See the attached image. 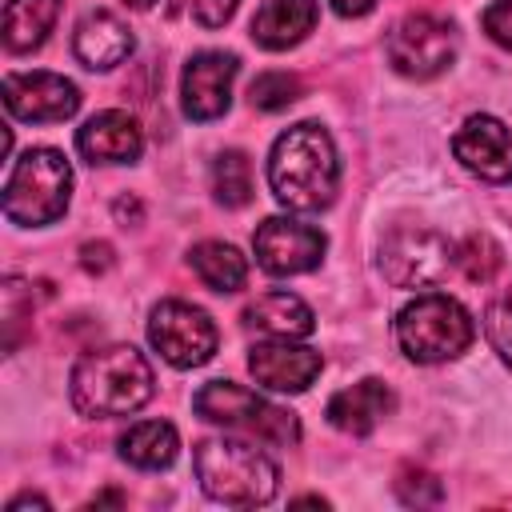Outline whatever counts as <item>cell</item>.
I'll use <instances>...</instances> for the list:
<instances>
[{
  "label": "cell",
  "mask_w": 512,
  "mask_h": 512,
  "mask_svg": "<svg viewBox=\"0 0 512 512\" xmlns=\"http://www.w3.org/2000/svg\"><path fill=\"white\" fill-rule=\"evenodd\" d=\"M396 492H400V500L404 504H440L444 500V484L432 476V472H424V468H400V476H396Z\"/></svg>",
  "instance_id": "cell-27"
},
{
  "label": "cell",
  "mask_w": 512,
  "mask_h": 512,
  "mask_svg": "<svg viewBox=\"0 0 512 512\" xmlns=\"http://www.w3.org/2000/svg\"><path fill=\"white\" fill-rule=\"evenodd\" d=\"M176 428L168 420H140L120 436V456L136 468H168L176 460Z\"/></svg>",
  "instance_id": "cell-21"
},
{
  "label": "cell",
  "mask_w": 512,
  "mask_h": 512,
  "mask_svg": "<svg viewBox=\"0 0 512 512\" xmlns=\"http://www.w3.org/2000/svg\"><path fill=\"white\" fill-rule=\"evenodd\" d=\"M244 320L252 328H260V332H268V336H280V340H300V336H308L316 328L312 308L300 296H292V292H264V296H256L244 308Z\"/></svg>",
  "instance_id": "cell-19"
},
{
  "label": "cell",
  "mask_w": 512,
  "mask_h": 512,
  "mask_svg": "<svg viewBox=\"0 0 512 512\" xmlns=\"http://www.w3.org/2000/svg\"><path fill=\"white\" fill-rule=\"evenodd\" d=\"M236 4H240V0H188L192 16H196L204 28H220V24L236 12Z\"/></svg>",
  "instance_id": "cell-29"
},
{
  "label": "cell",
  "mask_w": 512,
  "mask_h": 512,
  "mask_svg": "<svg viewBox=\"0 0 512 512\" xmlns=\"http://www.w3.org/2000/svg\"><path fill=\"white\" fill-rule=\"evenodd\" d=\"M132 32L124 20H116L112 12H88L80 24H76V36H72V52L84 68L92 72H108L116 64H124L132 56Z\"/></svg>",
  "instance_id": "cell-16"
},
{
  "label": "cell",
  "mask_w": 512,
  "mask_h": 512,
  "mask_svg": "<svg viewBox=\"0 0 512 512\" xmlns=\"http://www.w3.org/2000/svg\"><path fill=\"white\" fill-rule=\"evenodd\" d=\"M116 216H120V220H128V216H132V220H140V204H136V200H128V196H120V200H116Z\"/></svg>",
  "instance_id": "cell-32"
},
{
  "label": "cell",
  "mask_w": 512,
  "mask_h": 512,
  "mask_svg": "<svg viewBox=\"0 0 512 512\" xmlns=\"http://www.w3.org/2000/svg\"><path fill=\"white\" fill-rule=\"evenodd\" d=\"M212 192L224 208H244L252 200V164L244 152L228 148L212 160Z\"/></svg>",
  "instance_id": "cell-23"
},
{
  "label": "cell",
  "mask_w": 512,
  "mask_h": 512,
  "mask_svg": "<svg viewBox=\"0 0 512 512\" xmlns=\"http://www.w3.org/2000/svg\"><path fill=\"white\" fill-rule=\"evenodd\" d=\"M484 332H488L492 348L512 364V288H504L500 296H492V304L484 312Z\"/></svg>",
  "instance_id": "cell-26"
},
{
  "label": "cell",
  "mask_w": 512,
  "mask_h": 512,
  "mask_svg": "<svg viewBox=\"0 0 512 512\" xmlns=\"http://www.w3.org/2000/svg\"><path fill=\"white\" fill-rule=\"evenodd\" d=\"M148 340L172 368H196L216 352V324L196 304L160 300L148 320Z\"/></svg>",
  "instance_id": "cell-9"
},
{
  "label": "cell",
  "mask_w": 512,
  "mask_h": 512,
  "mask_svg": "<svg viewBox=\"0 0 512 512\" xmlns=\"http://www.w3.org/2000/svg\"><path fill=\"white\" fill-rule=\"evenodd\" d=\"M20 508H48V500H44V496H16V500L8 504V512H20Z\"/></svg>",
  "instance_id": "cell-33"
},
{
  "label": "cell",
  "mask_w": 512,
  "mask_h": 512,
  "mask_svg": "<svg viewBox=\"0 0 512 512\" xmlns=\"http://www.w3.org/2000/svg\"><path fill=\"white\" fill-rule=\"evenodd\" d=\"M236 72H240V60L232 52H196L184 64V80H180L184 112L192 120H216L220 112H228Z\"/></svg>",
  "instance_id": "cell-12"
},
{
  "label": "cell",
  "mask_w": 512,
  "mask_h": 512,
  "mask_svg": "<svg viewBox=\"0 0 512 512\" xmlns=\"http://www.w3.org/2000/svg\"><path fill=\"white\" fill-rule=\"evenodd\" d=\"M316 16V0H264L252 16V40L268 52H284L316 28Z\"/></svg>",
  "instance_id": "cell-17"
},
{
  "label": "cell",
  "mask_w": 512,
  "mask_h": 512,
  "mask_svg": "<svg viewBox=\"0 0 512 512\" xmlns=\"http://www.w3.org/2000/svg\"><path fill=\"white\" fill-rule=\"evenodd\" d=\"M252 248H256V260H260L264 272H272V276H296V272H308V268L320 264L328 240L312 224H300V220H288V216H268L256 228Z\"/></svg>",
  "instance_id": "cell-10"
},
{
  "label": "cell",
  "mask_w": 512,
  "mask_h": 512,
  "mask_svg": "<svg viewBox=\"0 0 512 512\" xmlns=\"http://www.w3.org/2000/svg\"><path fill=\"white\" fill-rule=\"evenodd\" d=\"M456 264L460 272L472 280V284H488L500 268V248L488 240V236H468L460 248H456Z\"/></svg>",
  "instance_id": "cell-24"
},
{
  "label": "cell",
  "mask_w": 512,
  "mask_h": 512,
  "mask_svg": "<svg viewBox=\"0 0 512 512\" xmlns=\"http://www.w3.org/2000/svg\"><path fill=\"white\" fill-rule=\"evenodd\" d=\"M76 148L88 164H128L140 156L144 148V136H140V124L128 116V112H96L80 132H76Z\"/></svg>",
  "instance_id": "cell-15"
},
{
  "label": "cell",
  "mask_w": 512,
  "mask_h": 512,
  "mask_svg": "<svg viewBox=\"0 0 512 512\" xmlns=\"http://www.w3.org/2000/svg\"><path fill=\"white\" fill-rule=\"evenodd\" d=\"M188 260H192L196 276H200L212 292H236V288H244V280H248V260H244L232 244H224V240H204V244H196Z\"/></svg>",
  "instance_id": "cell-22"
},
{
  "label": "cell",
  "mask_w": 512,
  "mask_h": 512,
  "mask_svg": "<svg viewBox=\"0 0 512 512\" xmlns=\"http://www.w3.org/2000/svg\"><path fill=\"white\" fill-rule=\"evenodd\" d=\"M248 368H252L256 384H264L272 392H304L320 376L324 360L316 348L280 340V344H256L248 356Z\"/></svg>",
  "instance_id": "cell-14"
},
{
  "label": "cell",
  "mask_w": 512,
  "mask_h": 512,
  "mask_svg": "<svg viewBox=\"0 0 512 512\" xmlns=\"http://www.w3.org/2000/svg\"><path fill=\"white\" fill-rule=\"evenodd\" d=\"M476 336V324L468 308L452 296L428 292L416 296L400 316H396V340L408 360L416 364H444L456 360Z\"/></svg>",
  "instance_id": "cell-4"
},
{
  "label": "cell",
  "mask_w": 512,
  "mask_h": 512,
  "mask_svg": "<svg viewBox=\"0 0 512 512\" xmlns=\"http://www.w3.org/2000/svg\"><path fill=\"white\" fill-rule=\"evenodd\" d=\"M192 408L212 424H224L232 432H248V436L268 440V444H296L300 440V420L288 408H276L264 396H256L232 380L204 384L196 392Z\"/></svg>",
  "instance_id": "cell-6"
},
{
  "label": "cell",
  "mask_w": 512,
  "mask_h": 512,
  "mask_svg": "<svg viewBox=\"0 0 512 512\" xmlns=\"http://www.w3.org/2000/svg\"><path fill=\"white\" fill-rule=\"evenodd\" d=\"M152 364L132 344H112L100 352H88L72 368V404L80 416L112 420L128 416L140 404L152 400Z\"/></svg>",
  "instance_id": "cell-2"
},
{
  "label": "cell",
  "mask_w": 512,
  "mask_h": 512,
  "mask_svg": "<svg viewBox=\"0 0 512 512\" xmlns=\"http://www.w3.org/2000/svg\"><path fill=\"white\" fill-rule=\"evenodd\" d=\"M484 32L500 44V48H512V0H492L480 16Z\"/></svg>",
  "instance_id": "cell-28"
},
{
  "label": "cell",
  "mask_w": 512,
  "mask_h": 512,
  "mask_svg": "<svg viewBox=\"0 0 512 512\" xmlns=\"http://www.w3.org/2000/svg\"><path fill=\"white\" fill-rule=\"evenodd\" d=\"M4 108L28 124L68 120L80 108V88L56 72H12L4 76Z\"/></svg>",
  "instance_id": "cell-11"
},
{
  "label": "cell",
  "mask_w": 512,
  "mask_h": 512,
  "mask_svg": "<svg viewBox=\"0 0 512 512\" xmlns=\"http://www.w3.org/2000/svg\"><path fill=\"white\" fill-rule=\"evenodd\" d=\"M340 16H364V12H372L380 0H328Z\"/></svg>",
  "instance_id": "cell-31"
},
{
  "label": "cell",
  "mask_w": 512,
  "mask_h": 512,
  "mask_svg": "<svg viewBox=\"0 0 512 512\" xmlns=\"http://www.w3.org/2000/svg\"><path fill=\"white\" fill-rule=\"evenodd\" d=\"M388 60L408 80H432L456 60V28L444 16L412 12L388 32Z\"/></svg>",
  "instance_id": "cell-8"
},
{
  "label": "cell",
  "mask_w": 512,
  "mask_h": 512,
  "mask_svg": "<svg viewBox=\"0 0 512 512\" xmlns=\"http://www.w3.org/2000/svg\"><path fill=\"white\" fill-rule=\"evenodd\" d=\"M452 152L480 180H492V184L512 180V132L496 116H468L452 136Z\"/></svg>",
  "instance_id": "cell-13"
},
{
  "label": "cell",
  "mask_w": 512,
  "mask_h": 512,
  "mask_svg": "<svg viewBox=\"0 0 512 512\" xmlns=\"http://www.w3.org/2000/svg\"><path fill=\"white\" fill-rule=\"evenodd\" d=\"M456 264V248L436 228L400 224L380 244V272L392 288H428L448 276Z\"/></svg>",
  "instance_id": "cell-7"
},
{
  "label": "cell",
  "mask_w": 512,
  "mask_h": 512,
  "mask_svg": "<svg viewBox=\"0 0 512 512\" xmlns=\"http://www.w3.org/2000/svg\"><path fill=\"white\" fill-rule=\"evenodd\" d=\"M68 192H72L68 160L56 148H28L4 184V216L24 228L52 224L56 216H64Z\"/></svg>",
  "instance_id": "cell-5"
},
{
  "label": "cell",
  "mask_w": 512,
  "mask_h": 512,
  "mask_svg": "<svg viewBox=\"0 0 512 512\" xmlns=\"http://www.w3.org/2000/svg\"><path fill=\"white\" fill-rule=\"evenodd\" d=\"M124 4H128V8H152L156 0H124Z\"/></svg>",
  "instance_id": "cell-34"
},
{
  "label": "cell",
  "mask_w": 512,
  "mask_h": 512,
  "mask_svg": "<svg viewBox=\"0 0 512 512\" xmlns=\"http://www.w3.org/2000/svg\"><path fill=\"white\" fill-rule=\"evenodd\" d=\"M200 488L232 508H256L276 496V464L248 440H204L192 452Z\"/></svg>",
  "instance_id": "cell-3"
},
{
  "label": "cell",
  "mask_w": 512,
  "mask_h": 512,
  "mask_svg": "<svg viewBox=\"0 0 512 512\" xmlns=\"http://www.w3.org/2000/svg\"><path fill=\"white\" fill-rule=\"evenodd\" d=\"M268 184L284 208L320 212L332 204L340 184V160L332 136L320 124H292L268 156Z\"/></svg>",
  "instance_id": "cell-1"
},
{
  "label": "cell",
  "mask_w": 512,
  "mask_h": 512,
  "mask_svg": "<svg viewBox=\"0 0 512 512\" xmlns=\"http://www.w3.org/2000/svg\"><path fill=\"white\" fill-rule=\"evenodd\" d=\"M80 264L88 272H108L112 268V248L108 244H84L80 248Z\"/></svg>",
  "instance_id": "cell-30"
},
{
  "label": "cell",
  "mask_w": 512,
  "mask_h": 512,
  "mask_svg": "<svg viewBox=\"0 0 512 512\" xmlns=\"http://www.w3.org/2000/svg\"><path fill=\"white\" fill-rule=\"evenodd\" d=\"M392 412V392L384 380H360L352 388H340L328 400V420L332 428L348 432V436H368L384 416Z\"/></svg>",
  "instance_id": "cell-18"
},
{
  "label": "cell",
  "mask_w": 512,
  "mask_h": 512,
  "mask_svg": "<svg viewBox=\"0 0 512 512\" xmlns=\"http://www.w3.org/2000/svg\"><path fill=\"white\" fill-rule=\"evenodd\" d=\"M60 16V0H4V48L8 52H32L44 44Z\"/></svg>",
  "instance_id": "cell-20"
},
{
  "label": "cell",
  "mask_w": 512,
  "mask_h": 512,
  "mask_svg": "<svg viewBox=\"0 0 512 512\" xmlns=\"http://www.w3.org/2000/svg\"><path fill=\"white\" fill-rule=\"evenodd\" d=\"M248 96H252V108L280 112V108H288V104L300 96V80H296V76H288V72H264V76H256V80H252Z\"/></svg>",
  "instance_id": "cell-25"
}]
</instances>
